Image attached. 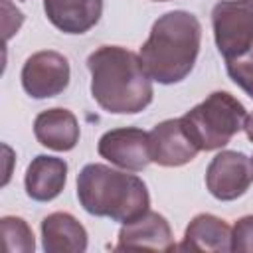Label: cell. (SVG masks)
<instances>
[{
  "instance_id": "cell-1",
  "label": "cell",
  "mask_w": 253,
  "mask_h": 253,
  "mask_svg": "<svg viewBox=\"0 0 253 253\" xmlns=\"http://www.w3.org/2000/svg\"><path fill=\"white\" fill-rule=\"evenodd\" d=\"M87 69L91 95L103 111L136 115L152 103V79L134 51L121 45H101L89 53Z\"/></svg>"
},
{
  "instance_id": "cell-2",
  "label": "cell",
  "mask_w": 253,
  "mask_h": 253,
  "mask_svg": "<svg viewBox=\"0 0 253 253\" xmlns=\"http://www.w3.org/2000/svg\"><path fill=\"white\" fill-rule=\"evenodd\" d=\"M200 43L202 24L198 16L186 10H170L152 24L138 55L152 81L174 85L192 73Z\"/></svg>"
},
{
  "instance_id": "cell-3",
  "label": "cell",
  "mask_w": 253,
  "mask_h": 253,
  "mask_svg": "<svg viewBox=\"0 0 253 253\" xmlns=\"http://www.w3.org/2000/svg\"><path fill=\"white\" fill-rule=\"evenodd\" d=\"M77 200L87 213L121 223L138 217L150 206L148 188L136 174L99 162L85 164L77 174Z\"/></svg>"
},
{
  "instance_id": "cell-4",
  "label": "cell",
  "mask_w": 253,
  "mask_h": 253,
  "mask_svg": "<svg viewBox=\"0 0 253 253\" xmlns=\"http://www.w3.org/2000/svg\"><path fill=\"white\" fill-rule=\"evenodd\" d=\"M247 111L227 91H213L180 117L182 126L198 150H221L243 128Z\"/></svg>"
},
{
  "instance_id": "cell-5",
  "label": "cell",
  "mask_w": 253,
  "mask_h": 253,
  "mask_svg": "<svg viewBox=\"0 0 253 253\" xmlns=\"http://www.w3.org/2000/svg\"><path fill=\"white\" fill-rule=\"evenodd\" d=\"M211 28L225 61L243 55L253 47V0H219L211 10Z\"/></svg>"
},
{
  "instance_id": "cell-6",
  "label": "cell",
  "mask_w": 253,
  "mask_h": 253,
  "mask_svg": "<svg viewBox=\"0 0 253 253\" xmlns=\"http://www.w3.org/2000/svg\"><path fill=\"white\" fill-rule=\"evenodd\" d=\"M253 184V160L239 150H219L206 168V188L219 202L241 198Z\"/></svg>"
},
{
  "instance_id": "cell-7",
  "label": "cell",
  "mask_w": 253,
  "mask_h": 253,
  "mask_svg": "<svg viewBox=\"0 0 253 253\" xmlns=\"http://www.w3.org/2000/svg\"><path fill=\"white\" fill-rule=\"evenodd\" d=\"M22 87L32 99H49L63 93L71 79V67L63 53L43 49L32 53L22 65Z\"/></svg>"
},
{
  "instance_id": "cell-8",
  "label": "cell",
  "mask_w": 253,
  "mask_h": 253,
  "mask_svg": "<svg viewBox=\"0 0 253 253\" xmlns=\"http://www.w3.org/2000/svg\"><path fill=\"white\" fill-rule=\"evenodd\" d=\"M97 152L101 158L128 172H140L152 162L150 136L146 130L136 126L107 130L97 142Z\"/></svg>"
},
{
  "instance_id": "cell-9",
  "label": "cell",
  "mask_w": 253,
  "mask_h": 253,
  "mask_svg": "<svg viewBox=\"0 0 253 253\" xmlns=\"http://www.w3.org/2000/svg\"><path fill=\"white\" fill-rule=\"evenodd\" d=\"M117 251L123 249H156V251H174L178 245L174 243V235L166 217L158 211L146 210L138 217L125 221L119 229Z\"/></svg>"
},
{
  "instance_id": "cell-10",
  "label": "cell",
  "mask_w": 253,
  "mask_h": 253,
  "mask_svg": "<svg viewBox=\"0 0 253 253\" xmlns=\"http://www.w3.org/2000/svg\"><path fill=\"white\" fill-rule=\"evenodd\" d=\"M150 160L164 168H178L196 158L198 146L186 134L180 119H166L150 132Z\"/></svg>"
},
{
  "instance_id": "cell-11",
  "label": "cell",
  "mask_w": 253,
  "mask_h": 253,
  "mask_svg": "<svg viewBox=\"0 0 253 253\" xmlns=\"http://www.w3.org/2000/svg\"><path fill=\"white\" fill-rule=\"evenodd\" d=\"M34 134L36 140L51 148L55 152H69L79 142V123L77 117L63 107H53L42 111L34 121Z\"/></svg>"
},
{
  "instance_id": "cell-12",
  "label": "cell",
  "mask_w": 253,
  "mask_h": 253,
  "mask_svg": "<svg viewBox=\"0 0 253 253\" xmlns=\"http://www.w3.org/2000/svg\"><path fill=\"white\" fill-rule=\"evenodd\" d=\"M67 182V162L57 156L38 154L26 168L24 188L34 202L55 200Z\"/></svg>"
},
{
  "instance_id": "cell-13",
  "label": "cell",
  "mask_w": 253,
  "mask_h": 253,
  "mask_svg": "<svg viewBox=\"0 0 253 253\" xmlns=\"http://www.w3.org/2000/svg\"><path fill=\"white\" fill-rule=\"evenodd\" d=\"M43 12L59 32L77 36L97 26L103 0H43Z\"/></svg>"
},
{
  "instance_id": "cell-14",
  "label": "cell",
  "mask_w": 253,
  "mask_h": 253,
  "mask_svg": "<svg viewBox=\"0 0 253 253\" xmlns=\"http://www.w3.org/2000/svg\"><path fill=\"white\" fill-rule=\"evenodd\" d=\"M87 243V229L75 215L53 211L42 219V245L45 253H83Z\"/></svg>"
},
{
  "instance_id": "cell-15",
  "label": "cell",
  "mask_w": 253,
  "mask_h": 253,
  "mask_svg": "<svg viewBox=\"0 0 253 253\" xmlns=\"http://www.w3.org/2000/svg\"><path fill=\"white\" fill-rule=\"evenodd\" d=\"M178 249L227 253L231 251V227L213 213H198L188 223Z\"/></svg>"
},
{
  "instance_id": "cell-16",
  "label": "cell",
  "mask_w": 253,
  "mask_h": 253,
  "mask_svg": "<svg viewBox=\"0 0 253 253\" xmlns=\"http://www.w3.org/2000/svg\"><path fill=\"white\" fill-rule=\"evenodd\" d=\"M2 237H4V249L6 251H20V253H34L36 239L34 231L28 225L24 217L18 215H4L0 219Z\"/></svg>"
},
{
  "instance_id": "cell-17",
  "label": "cell",
  "mask_w": 253,
  "mask_h": 253,
  "mask_svg": "<svg viewBox=\"0 0 253 253\" xmlns=\"http://www.w3.org/2000/svg\"><path fill=\"white\" fill-rule=\"evenodd\" d=\"M225 69L229 79L253 99V47L239 57L227 59Z\"/></svg>"
},
{
  "instance_id": "cell-18",
  "label": "cell",
  "mask_w": 253,
  "mask_h": 253,
  "mask_svg": "<svg viewBox=\"0 0 253 253\" xmlns=\"http://www.w3.org/2000/svg\"><path fill=\"white\" fill-rule=\"evenodd\" d=\"M231 251L253 253V213L239 217L231 227Z\"/></svg>"
},
{
  "instance_id": "cell-19",
  "label": "cell",
  "mask_w": 253,
  "mask_h": 253,
  "mask_svg": "<svg viewBox=\"0 0 253 253\" xmlns=\"http://www.w3.org/2000/svg\"><path fill=\"white\" fill-rule=\"evenodd\" d=\"M243 130H245L247 138L253 142V111H251V115H247V119H245V125H243Z\"/></svg>"
},
{
  "instance_id": "cell-20",
  "label": "cell",
  "mask_w": 253,
  "mask_h": 253,
  "mask_svg": "<svg viewBox=\"0 0 253 253\" xmlns=\"http://www.w3.org/2000/svg\"><path fill=\"white\" fill-rule=\"evenodd\" d=\"M156 2H168V0H156Z\"/></svg>"
},
{
  "instance_id": "cell-21",
  "label": "cell",
  "mask_w": 253,
  "mask_h": 253,
  "mask_svg": "<svg viewBox=\"0 0 253 253\" xmlns=\"http://www.w3.org/2000/svg\"><path fill=\"white\" fill-rule=\"evenodd\" d=\"M251 160H253V158H251Z\"/></svg>"
}]
</instances>
